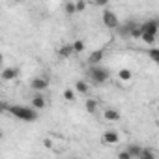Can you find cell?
Masks as SVG:
<instances>
[{
	"label": "cell",
	"mask_w": 159,
	"mask_h": 159,
	"mask_svg": "<svg viewBox=\"0 0 159 159\" xmlns=\"http://www.w3.org/2000/svg\"><path fill=\"white\" fill-rule=\"evenodd\" d=\"M75 51H73V45H64L62 49H58V56L60 58H67V56H71Z\"/></svg>",
	"instance_id": "cell-14"
},
{
	"label": "cell",
	"mask_w": 159,
	"mask_h": 159,
	"mask_svg": "<svg viewBox=\"0 0 159 159\" xmlns=\"http://www.w3.org/2000/svg\"><path fill=\"white\" fill-rule=\"evenodd\" d=\"M101 21H103V25H105L107 28H111V30H118V26H120L118 15H116L114 11H111V10H105V11H103Z\"/></svg>",
	"instance_id": "cell-5"
},
{
	"label": "cell",
	"mask_w": 159,
	"mask_h": 159,
	"mask_svg": "<svg viewBox=\"0 0 159 159\" xmlns=\"http://www.w3.org/2000/svg\"><path fill=\"white\" fill-rule=\"evenodd\" d=\"M64 10H66V15H75V13H77V6H75V2H67V4L64 6Z\"/></svg>",
	"instance_id": "cell-18"
},
{
	"label": "cell",
	"mask_w": 159,
	"mask_h": 159,
	"mask_svg": "<svg viewBox=\"0 0 159 159\" xmlns=\"http://www.w3.org/2000/svg\"><path fill=\"white\" fill-rule=\"evenodd\" d=\"M140 26V23H137V21H133V19H129V21H125V23H122L120 26H118V34H120V38H133V32L137 30Z\"/></svg>",
	"instance_id": "cell-4"
},
{
	"label": "cell",
	"mask_w": 159,
	"mask_h": 159,
	"mask_svg": "<svg viewBox=\"0 0 159 159\" xmlns=\"http://www.w3.org/2000/svg\"><path fill=\"white\" fill-rule=\"evenodd\" d=\"M88 77H90V81L94 84H105L109 81V77H111V71L103 66H90L88 67Z\"/></svg>",
	"instance_id": "cell-3"
},
{
	"label": "cell",
	"mask_w": 159,
	"mask_h": 159,
	"mask_svg": "<svg viewBox=\"0 0 159 159\" xmlns=\"http://www.w3.org/2000/svg\"><path fill=\"white\" fill-rule=\"evenodd\" d=\"M129 153H131V157L133 159H137V157H140V153H142V148L139 146V144H129L127 148H125Z\"/></svg>",
	"instance_id": "cell-13"
},
{
	"label": "cell",
	"mask_w": 159,
	"mask_h": 159,
	"mask_svg": "<svg viewBox=\"0 0 159 159\" xmlns=\"http://www.w3.org/2000/svg\"><path fill=\"white\" fill-rule=\"evenodd\" d=\"M75 90H77L79 94H84V96H86V94L90 92V84H88L86 81H77V83H75Z\"/></svg>",
	"instance_id": "cell-11"
},
{
	"label": "cell",
	"mask_w": 159,
	"mask_h": 159,
	"mask_svg": "<svg viewBox=\"0 0 159 159\" xmlns=\"http://www.w3.org/2000/svg\"><path fill=\"white\" fill-rule=\"evenodd\" d=\"M64 98H66V101H75V92L71 88H66L64 90Z\"/></svg>",
	"instance_id": "cell-20"
},
{
	"label": "cell",
	"mask_w": 159,
	"mask_h": 159,
	"mask_svg": "<svg viewBox=\"0 0 159 159\" xmlns=\"http://www.w3.org/2000/svg\"><path fill=\"white\" fill-rule=\"evenodd\" d=\"M19 75V69L17 67H4L2 69V81H13Z\"/></svg>",
	"instance_id": "cell-9"
},
{
	"label": "cell",
	"mask_w": 159,
	"mask_h": 159,
	"mask_svg": "<svg viewBox=\"0 0 159 159\" xmlns=\"http://www.w3.org/2000/svg\"><path fill=\"white\" fill-rule=\"evenodd\" d=\"M75 6H77V11H83V10L86 8V4H84V2H75Z\"/></svg>",
	"instance_id": "cell-22"
},
{
	"label": "cell",
	"mask_w": 159,
	"mask_h": 159,
	"mask_svg": "<svg viewBox=\"0 0 159 159\" xmlns=\"http://www.w3.org/2000/svg\"><path fill=\"white\" fill-rule=\"evenodd\" d=\"M71 45H73V51H75V52H83V51H84V41H83V39H75Z\"/></svg>",
	"instance_id": "cell-17"
},
{
	"label": "cell",
	"mask_w": 159,
	"mask_h": 159,
	"mask_svg": "<svg viewBox=\"0 0 159 159\" xmlns=\"http://www.w3.org/2000/svg\"><path fill=\"white\" fill-rule=\"evenodd\" d=\"M49 77H45V75H39V77H34L32 81H30V88L32 90H36V92H41V90H47V86H49Z\"/></svg>",
	"instance_id": "cell-6"
},
{
	"label": "cell",
	"mask_w": 159,
	"mask_h": 159,
	"mask_svg": "<svg viewBox=\"0 0 159 159\" xmlns=\"http://www.w3.org/2000/svg\"><path fill=\"white\" fill-rule=\"evenodd\" d=\"M118 77L122 79V81H129V79H131V71L129 69H120L118 71Z\"/></svg>",
	"instance_id": "cell-19"
},
{
	"label": "cell",
	"mask_w": 159,
	"mask_h": 159,
	"mask_svg": "<svg viewBox=\"0 0 159 159\" xmlns=\"http://www.w3.org/2000/svg\"><path fill=\"white\" fill-rule=\"evenodd\" d=\"M4 111H8L10 114H13L17 120H23V122H36L38 120V111H34L32 107H23V105H8L4 103L2 105Z\"/></svg>",
	"instance_id": "cell-1"
},
{
	"label": "cell",
	"mask_w": 159,
	"mask_h": 159,
	"mask_svg": "<svg viewBox=\"0 0 159 159\" xmlns=\"http://www.w3.org/2000/svg\"><path fill=\"white\" fill-rule=\"evenodd\" d=\"M118 159H133V157H131V153L127 150H120L118 152Z\"/></svg>",
	"instance_id": "cell-21"
},
{
	"label": "cell",
	"mask_w": 159,
	"mask_h": 159,
	"mask_svg": "<svg viewBox=\"0 0 159 159\" xmlns=\"http://www.w3.org/2000/svg\"><path fill=\"white\" fill-rule=\"evenodd\" d=\"M157 32H159V19L157 17H152V19L142 23V41L146 45H153L155 43Z\"/></svg>",
	"instance_id": "cell-2"
},
{
	"label": "cell",
	"mask_w": 159,
	"mask_h": 159,
	"mask_svg": "<svg viewBox=\"0 0 159 159\" xmlns=\"http://www.w3.org/2000/svg\"><path fill=\"white\" fill-rule=\"evenodd\" d=\"M45 105H47V101H45L43 96H34L32 101H30V107L34 111H41V109H45Z\"/></svg>",
	"instance_id": "cell-10"
},
{
	"label": "cell",
	"mask_w": 159,
	"mask_h": 159,
	"mask_svg": "<svg viewBox=\"0 0 159 159\" xmlns=\"http://www.w3.org/2000/svg\"><path fill=\"white\" fill-rule=\"evenodd\" d=\"M103 56H105V51H103V49L90 52V56H88V66H99V62L103 60Z\"/></svg>",
	"instance_id": "cell-8"
},
{
	"label": "cell",
	"mask_w": 159,
	"mask_h": 159,
	"mask_svg": "<svg viewBox=\"0 0 159 159\" xmlns=\"http://www.w3.org/2000/svg\"><path fill=\"white\" fill-rule=\"evenodd\" d=\"M103 116H105V120H111V122L120 120V112H118V111H114V109H105Z\"/></svg>",
	"instance_id": "cell-12"
},
{
	"label": "cell",
	"mask_w": 159,
	"mask_h": 159,
	"mask_svg": "<svg viewBox=\"0 0 159 159\" xmlns=\"http://www.w3.org/2000/svg\"><path fill=\"white\" fill-rule=\"evenodd\" d=\"M148 56H150V60H152V62H155V64L159 66V49H157V47L148 49Z\"/></svg>",
	"instance_id": "cell-15"
},
{
	"label": "cell",
	"mask_w": 159,
	"mask_h": 159,
	"mask_svg": "<svg viewBox=\"0 0 159 159\" xmlns=\"http://www.w3.org/2000/svg\"><path fill=\"white\" fill-rule=\"evenodd\" d=\"M101 140H103L105 144H116V142H120V133L114 131V129H107V131L103 133Z\"/></svg>",
	"instance_id": "cell-7"
},
{
	"label": "cell",
	"mask_w": 159,
	"mask_h": 159,
	"mask_svg": "<svg viewBox=\"0 0 159 159\" xmlns=\"http://www.w3.org/2000/svg\"><path fill=\"white\" fill-rule=\"evenodd\" d=\"M84 105H86V111H88L90 114H94V112L98 111V101H96V99H86Z\"/></svg>",
	"instance_id": "cell-16"
}]
</instances>
